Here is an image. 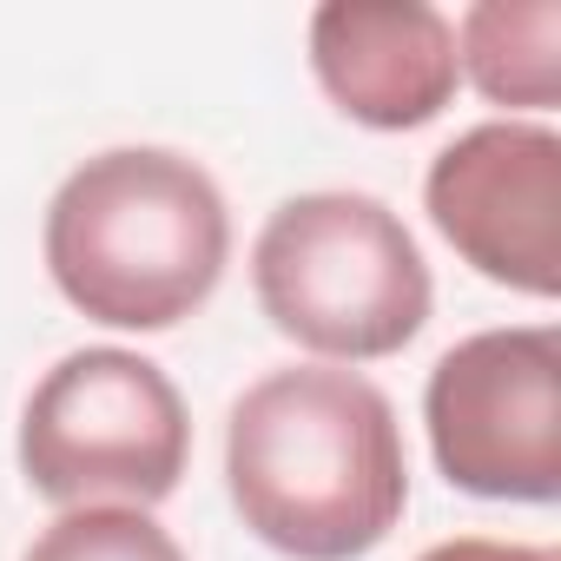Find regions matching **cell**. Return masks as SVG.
Here are the masks:
<instances>
[{
	"label": "cell",
	"instance_id": "obj_1",
	"mask_svg": "<svg viewBox=\"0 0 561 561\" xmlns=\"http://www.w3.org/2000/svg\"><path fill=\"white\" fill-rule=\"evenodd\" d=\"M225 489L244 528L291 561L370 554L410 502L390 397L357 370H271L225 423Z\"/></svg>",
	"mask_w": 561,
	"mask_h": 561
},
{
	"label": "cell",
	"instance_id": "obj_2",
	"mask_svg": "<svg viewBox=\"0 0 561 561\" xmlns=\"http://www.w3.org/2000/svg\"><path fill=\"white\" fill-rule=\"evenodd\" d=\"M231 211L211 172L165 146H113L47 205V271L73 311L113 331H172L225 277Z\"/></svg>",
	"mask_w": 561,
	"mask_h": 561
},
{
	"label": "cell",
	"instance_id": "obj_3",
	"mask_svg": "<svg viewBox=\"0 0 561 561\" xmlns=\"http://www.w3.org/2000/svg\"><path fill=\"white\" fill-rule=\"evenodd\" d=\"M251 291L291 344L377 364L430 324V264L410 225L370 192L285 198L251 244Z\"/></svg>",
	"mask_w": 561,
	"mask_h": 561
},
{
	"label": "cell",
	"instance_id": "obj_4",
	"mask_svg": "<svg viewBox=\"0 0 561 561\" xmlns=\"http://www.w3.org/2000/svg\"><path fill=\"white\" fill-rule=\"evenodd\" d=\"M185 456V397L139 351H73L21 410V476L60 508H152L179 489Z\"/></svg>",
	"mask_w": 561,
	"mask_h": 561
},
{
	"label": "cell",
	"instance_id": "obj_5",
	"mask_svg": "<svg viewBox=\"0 0 561 561\" xmlns=\"http://www.w3.org/2000/svg\"><path fill=\"white\" fill-rule=\"evenodd\" d=\"M436 469L489 502L561 495V331H476L436 357L423 390Z\"/></svg>",
	"mask_w": 561,
	"mask_h": 561
},
{
	"label": "cell",
	"instance_id": "obj_6",
	"mask_svg": "<svg viewBox=\"0 0 561 561\" xmlns=\"http://www.w3.org/2000/svg\"><path fill=\"white\" fill-rule=\"evenodd\" d=\"M436 231L489 285L554 298L561 291V139L528 119L469 126L436 152L423 179Z\"/></svg>",
	"mask_w": 561,
	"mask_h": 561
},
{
	"label": "cell",
	"instance_id": "obj_7",
	"mask_svg": "<svg viewBox=\"0 0 561 561\" xmlns=\"http://www.w3.org/2000/svg\"><path fill=\"white\" fill-rule=\"evenodd\" d=\"M318 87L377 133L430 126L456 100V27L430 0H324L311 14Z\"/></svg>",
	"mask_w": 561,
	"mask_h": 561
},
{
	"label": "cell",
	"instance_id": "obj_8",
	"mask_svg": "<svg viewBox=\"0 0 561 561\" xmlns=\"http://www.w3.org/2000/svg\"><path fill=\"white\" fill-rule=\"evenodd\" d=\"M456 73L495 106H554L561 93V8L554 0H482L456 27Z\"/></svg>",
	"mask_w": 561,
	"mask_h": 561
},
{
	"label": "cell",
	"instance_id": "obj_9",
	"mask_svg": "<svg viewBox=\"0 0 561 561\" xmlns=\"http://www.w3.org/2000/svg\"><path fill=\"white\" fill-rule=\"evenodd\" d=\"M21 561H185L146 508H67Z\"/></svg>",
	"mask_w": 561,
	"mask_h": 561
},
{
	"label": "cell",
	"instance_id": "obj_10",
	"mask_svg": "<svg viewBox=\"0 0 561 561\" xmlns=\"http://www.w3.org/2000/svg\"><path fill=\"white\" fill-rule=\"evenodd\" d=\"M416 561H554L548 548H528V541H489V535H456V541H436L423 548Z\"/></svg>",
	"mask_w": 561,
	"mask_h": 561
}]
</instances>
